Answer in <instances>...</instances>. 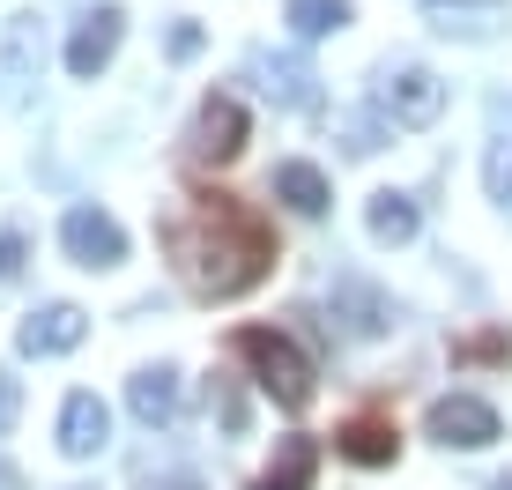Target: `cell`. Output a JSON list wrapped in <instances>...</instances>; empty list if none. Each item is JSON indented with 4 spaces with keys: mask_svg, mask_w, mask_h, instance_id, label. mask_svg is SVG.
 <instances>
[{
    "mask_svg": "<svg viewBox=\"0 0 512 490\" xmlns=\"http://www.w3.org/2000/svg\"><path fill=\"white\" fill-rule=\"evenodd\" d=\"M156 238H164L171 268H179V283L193 297H245V290L268 283V268H275L268 216L231 201V194H186L156 223Z\"/></svg>",
    "mask_w": 512,
    "mask_h": 490,
    "instance_id": "6da1fadb",
    "label": "cell"
},
{
    "mask_svg": "<svg viewBox=\"0 0 512 490\" xmlns=\"http://www.w3.org/2000/svg\"><path fill=\"white\" fill-rule=\"evenodd\" d=\"M231 357L260 379V394H268L275 409H290V416L312 409V394H320V387H312V357L282 335V327H238V335H231Z\"/></svg>",
    "mask_w": 512,
    "mask_h": 490,
    "instance_id": "7a4b0ae2",
    "label": "cell"
},
{
    "mask_svg": "<svg viewBox=\"0 0 512 490\" xmlns=\"http://www.w3.org/2000/svg\"><path fill=\"white\" fill-rule=\"evenodd\" d=\"M372 104H379L386 127H431V119L446 112V82H438L423 60H394V67H379Z\"/></svg>",
    "mask_w": 512,
    "mask_h": 490,
    "instance_id": "3957f363",
    "label": "cell"
},
{
    "mask_svg": "<svg viewBox=\"0 0 512 490\" xmlns=\"http://www.w3.org/2000/svg\"><path fill=\"white\" fill-rule=\"evenodd\" d=\"M60 245H67L75 268H119V260H127V231H119V216H112V208H90V201H75L60 216Z\"/></svg>",
    "mask_w": 512,
    "mask_h": 490,
    "instance_id": "277c9868",
    "label": "cell"
},
{
    "mask_svg": "<svg viewBox=\"0 0 512 490\" xmlns=\"http://www.w3.org/2000/svg\"><path fill=\"white\" fill-rule=\"evenodd\" d=\"M423 431H431L438 446H461V453H483V446L505 439L498 409H490V401H475V394H438L431 416H423Z\"/></svg>",
    "mask_w": 512,
    "mask_h": 490,
    "instance_id": "5b68a950",
    "label": "cell"
},
{
    "mask_svg": "<svg viewBox=\"0 0 512 490\" xmlns=\"http://www.w3.org/2000/svg\"><path fill=\"white\" fill-rule=\"evenodd\" d=\"M245 104L238 97H223V90H208L201 97V112H193V127H186V156L193 164H231V156L245 149Z\"/></svg>",
    "mask_w": 512,
    "mask_h": 490,
    "instance_id": "8992f818",
    "label": "cell"
},
{
    "mask_svg": "<svg viewBox=\"0 0 512 490\" xmlns=\"http://www.w3.org/2000/svg\"><path fill=\"white\" fill-rule=\"evenodd\" d=\"M119 38H127V8H112V0L90 8V15L75 23V38H67V75H75V82H97L104 67H112Z\"/></svg>",
    "mask_w": 512,
    "mask_h": 490,
    "instance_id": "52a82bcc",
    "label": "cell"
},
{
    "mask_svg": "<svg viewBox=\"0 0 512 490\" xmlns=\"http://www.w3.org/2000/svg\"><path fill=\"white\" fill-rule=\"evenodd\" d=\"M82 335H90V312L60 297V305H38L15 327V349H23V357H67V349H82Z\"/></svg>",
    "mask_w": 512,
    "mask_h": 490,
    "instance_id": "ba28073f",
    "label": "cell"
},
{
    "mask_svg": "<svg viewBox=\"0 0 512 490\" xmlns=\"http://www.w3.org/2000/svg\"><path fill=\"white\" fill-rule=\"evenodd\" d=\"M104 439H112V409L97 394H67L60 401V453L67 461H90V453H104Z\"/></svg>",
    "mask_w": 512,
    "mask_h": 490,
    "instance_id": "9c48e42d",
    "label": "cell"
},
{
    "mask_svg": "<svg viewBox=\"0 0 512 490\" xmlns=\"http://www.w3.org/2000/svg\"><path fill=\"white\" fill-rule=\"evenodd\" d=\"M275 201L290 208V216H327L334 208V186H327V171L320 164H305V156H290V164H275Z\"/></svg>",
    "mask_w": 512,
    "mask_h": 490,
    "instance_id": "30bf717a",
    "label": "cell"
},
{
    "mask_svg": "<svg viewBox=\"0 0 512 490\" xmlns=\"http://www.w3.org/2000/svg\"><path fill=\"white\" fill-rule=\"evenodd\" d=\"M253 75H260V90H268L275 104H290V112H312V104H320V90H312L320 75H312L305 60H290V52H260Z\"/></svg>",
    "mask_w": 512,
    "mask_h": 490,
    "instance_id": "8fae6325",
    "label": "cell"
},
{
    "mask_svg": "<svg viewBox=\"0 0 512 490\" xmlns=\"http://www.w3.org/2000/svg\"><path fill=\"white\" fill-rule=\"evenodd\" d=\"M127 409L141 416V424H171V416H179V372H171V364H141V372L127 379Z\"/></svg>",
    "mask_w": 512,
    "mask_h": 490,
    "instance_id": "7c38bea8",
    "label": "cell"
},
{
    "mask_svg": "<svg viewBox=\"0 0 512 490\" xmlns=\"http://www.w3.org/2000/svg\"><path fill=\"white\" fill-rule=\"evenodd\" d=\"M334 453L342 461H357V468H386L401 453V439H394V424L386 416H349L342 431H334Z\"/></svg>",
    "mask_w": 512,
    "mask_h": 490,
    "instance_id": "4fadbf2b",
    "label": "cell"
},
{
    "mask_svg": "<svg viewBox=\"0 0 512 490\" xmlns=\"http://www.w3.org/2000/svg\"><path fill=\"white\" fill-rule=\"evenodd\" d=\"M364 231H372V245H409L423 231V208L386 186V194H372V208H364Z\"/></svg>",
    "mask_w": 512,
    "mask_h": 490,
    "instance_id": "5bb4252c",
    "label": "cell"
},
{
    "mask_svg": "<svg viewBox=\"0 0 512 490\" xmlns=\"http://www.w3.org/2000/svg\"><path fill=\"white\" fill-rule=\"evenodd\" d=\"M423 8H431V23L446 30H461V38H490V30L505 23V0H423Z\"/></svg>",
    "mask_w": 512,
    "mask_h": 490,
    "instance_id": "9a60e30c",
    "label": "cell"
},
{
    "mask_svg": "<svg viewBox=\"0 0 512 490\" xmlns=\"http://www.w3.org/2000/svg\"><path fill=\"white\" fill-rule=\"evenodd\" d=\"M334 312H342L349 335H386V327H394V305H386L379 290H364V283H342V290H334Z\"/></svg>",
    "mask_w": 512,
    "mask_h": 490,
    "instance_id": "2e32d148",
    "label": "cell"
},
{
    "mask_svg": "<svg viewBox=\"0 0 512 490\" xmlns=\"http://www.w3.org/2000/svg\"><path fill=\"white\" fill-rule=\"evenodd\" d=\"M312 476H320V446L312 439H282V453L268 461V476H260L253 490H305Z\"/></svg>",
    "mask_w": 512,
    "mask_h": 490,
    "instance_id": "e0dca14e",
    "label": "cell"
},
{
    "mask_svg": "<svg viewBox=\"0 0 512 490\" xmlns=\"http://www.w3.org/2000/svg\"><path fill=\"white\" fill-rule=\"evenodd\" d=\"M282 23H290V38H334V30H349V0H290L282 8Z\"/></svg>",
    "mask_w": 512,
    "mask_h": 490,
    "instance_id": "ac0fdd59",
    "label": "cell"
},
{
    "mask_svg": "<svg viewBox=\"0 0 512 490\" xmlns=\"http://www.w3.org/2000/svg\"><path fill=\"white\" fill-rule=\"evenodd\" d=\"M23 268H30V238L0 231V283H23Z\"/></svg>",
    "mask_w": 512,
    "mask_h": 490,
    "instance_id": "d6986e66",
    "label": "cell"
},
{
    "mask_svg": "<svg viewBox=\"0 0 512 490\" xmlns=\"http://www.w3.org/2000/svg\"><path fill=\"white\" fill-rule=\"evenodd\" d=\"M483 171H490V201H505V208H512V142L490 149V164H483Z\"/></svg>",
    "mask_w": 512,
    "mask_h": 490,
    "instance_id": "ffe728a7",
    "label": "cell"
},
{
    "mask_svg": "<svg viewBox=\"0 0 512 490\" xmlns=\"http://www.w3.org/2000/svg\"><path fill=\"white\" fill-rule=\"evenodd\" d=\"M342 149H349V156H372V149H379V119H349V127H342Z\"/></svg>",
    "mask_w": 512,
    "mask_h": 490,
    "instance_id": "44dd1931",
    "label": "cell"
},
{
    "mask_svg": "<svg viewBox=\"0 0 512 490\" xmlns=\"http://www.w3.org/2000/svg\"><path fill=\"white\" fill-rule=\"evenodd\" d=\"M193 52H201V30H193V23H171V60H193Z\"/></svg>",
    "mask_w": 512,
    "mask_h": 490,
    "instance_id": "7402d4cb",
    "label": "cell"
},
{
    "mask_svg": "<svg viewBox=\"0 0 512 490\" xmlns=\"http://www.w3.org/2000/svg\"><path fill=\"white\" fill-rule=\"evenodd\" d=\"M15 409H23V394H15V379H8V372H0V431H8V424H15Z\"/></svg>",
    "mask_w": 512,
    "mask_h": 490,
    "instance_id": "603a6c76",
    "label": "cell"
},
{
    "mask_svg": "<svg viewBox=\"0 0 512 490\" xmlns=\"http://www.w3.org/2000/svg\"><path fill=\"white\" fill-rule=\"evenodd\" d=\"M156 490H201V476H164Z\"/></svg>",
    "mask_w": 512,
    "mask_h": 490,
    "instance_id": "cb8c5ba5",
    "label": "cell"
},
{
    "mask_svg": "<svg viewBox=\"0 0 512 490\" xmlns=\"http://www.w3.org/2000/svg\"><path fill=\"white\" fill-rule=\"evenodd\" d=\"M0 490H23V476H15V468H0Z\"/></svg>",
    "mask_w": 512,
    "mask_h": 490,
    "instance_id": "d4e9b609",
    "label": "cell"
},
{
    "mask_svg": "<svg viewBox=\"0 0 512 490\" xmlns=\"http://www.w3.org/2000/svg\"><path fill=\"white\" fill-rule=\"evenodd\" d=\"M498 490H512V476H505V483H498Z\"/></svg>",
    "mask_w": 512,
    "mask_h": 490,
    "instance_id": "484cf974",
    "label": "cell"
}]
</instances>
